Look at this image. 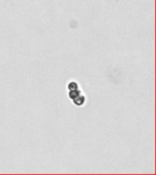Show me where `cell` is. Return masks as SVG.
<instances>
[{
    "mask_svg": "<svg viewBox=\"0 0 156 175\" xmlns=\"http://www.w3.org/2000/svg\"><path fill=\"white\" fill-rule=\"evenodd\" d=\"M73 100V103L75 104L76 106H82V105H84V103H85V100H86V98L82 95V94H80L79 96H78V97H76L75 99H72Z\"/></svg>",
    "mask_w": 156,
    "mask_h": 175,
    "instance_id": "1",
    "label": "cell"
},
{
    "mask_svg": "<svg viewBox=\"0 0 156 175\" xmlns=\"http://www.w3.org/2000/svg\"><path fill=\"white\" fill-rule=\"evenodd\" d=\"M80 94H82V93H81V91H80L79 89H78V90H70V92H69V98L71 99H75L76 97L79 96Z\"/></svg>",
    "mask_w": 156,
    "mask_h": 175,
    "instance_id": "2",
    "label": "cell"
},
{
    "mask_svg": "<svg viewBox=\"0 0 156 175\" xmlns=\"http://www.w3.org/2000/svg\"><path fill=\"white\" fill-rule=\"evenodd\" d=\"M79 89V85L76 81H71L68 85V90H78Z\"/></svg>",
    "mask_w": 156,
    "mask_h": 175,
    "instance_id": "3",
    "label": "cell"
}]
</instances>
